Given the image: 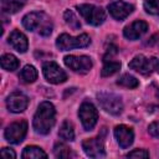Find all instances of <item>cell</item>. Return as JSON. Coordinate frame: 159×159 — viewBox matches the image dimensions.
Instances as JSON below:
<instances>
[{"instance_id": "cell-9", "label": "cell", "mask_w": 159, "mask_h": 159, "mask_svg": "<svg viewBox=\"0 0 159 159\" xmlns=\"http://www.w3.org/2000/svg\"><path fill=\"white\" fill-rule=\"evenodd\" d=\"M63 62L70 70H72L73 72L80 73V75L88 73L93 65L92 60L88 56H75V55L66 56L63 58Z\"/></svg>"}, {"instance_id": "cell-15", "label": "cell", "mask_w": 159, "mask_h": 159, "mask_svg": "<svg viewBox=\"0 0 159 159\" xmlns=\"http://www.w3.org/2000/svg\"><path fill=\"white\" fill-rule=\"evenodd\" d=\"M148 31V24L142 20H137L130 25L125 26L123 30V35L128 40H138Z\"/></svg>"}, {"instance_id": "cell-25", "label": "cell", "mask_w": 159, "mask_h": 159, "mask_svg": "<svg viewBox=\"0 0 159 159\" xmlns=\"http://www.w3.org/2000/svg\"><path fill=\"white\" fill-rule=\"evenodd\" d=\"M63 19H65L66 24H67L71 29L78 30V29L81 27V22H80L78 17L75 15V12H73L72 10H66L65 14H63Z\"/></svg>"}, {"instance_id": "cell-16", "label": "cell", "mask_w": 159, "mask_h": 159, "mask_svg": "<svg viewBox=\"0 0 159 159\" xmlns=\"http://www.w3.org/2000/svg\"><path fill=\"white\" fill-rule=\"evenodd\" d=\"M9 43L12 46L14 50H16L20 53H24L27 51L29 47V42H27V37L19 30H14L10 36H9Z\"/></svg>"}, {"instance_id": "cell-8", "label": "cell", "mask_w": 159, "mask_h": 159, "mask_svg": "<svg viewBox=\"0 0 159 159\" xmlns=\"http://www.w3.org/2000/svg\"><path fill=\"white\" fill-rule=\"evenodd\" d=\"M78 117L81 119L84 130H91L97 123L98 112L91 102H83L78 109Z\"/></svg>"}, {"instance_id": "cell-26", "label": "cell", "mask_w": 159, "mask_h": 159, "mask_svg": "<svg viewBox=\"0 0 159 159\" xmlns=\"http://www.w3.org/2000/svg\"><path fill=\"white\" fill-rule=\"evenodd\" d=\"M143 5L148 14L159 16V0H144Z\"/></svg>"}, {"instance_id": "cell-11", "label": "cell", "mask_w": 159, "mask_h": 159, "mask_svg": "<svg viewBox=\"0 0 159 159\" xmlns=\"http://www.w3.org/2000/svg\"><path fill=\"white\" fill-rule=\"evenodd\" d=\"M42 72H43L45 78H46L50 83H53V84L63 83V82L67 80L66 72H65L56 62H53V61L45 62V63L42 65Z\"/></svg>"}, {"instance_id": "cell-19", "label": "cell", "mask_w": 159, "mask_h": 159, "mask_svg": "<svg viewBox=\"0 0 159 159\" xmlns=\"http://www.w3.org/2000/svg\"><path fill=\"white\" fill-rule=\"evenodd\" d=\"M21 157L24 159H39V158H47V154L36 145H29L24 149Z\"/></svg>"}, {"instance_id": "cell-18", "label": "cell", "mask_w": 159, "mask_h": 159, "mask_svg": "<svg viewBox=\"0 0 159 159\" xmlns=\"http://www.w3.org/2000/svg\"><path fill=\"white\" fill-rule=\"evenodd\" d=\"M25 2L26 0H1V9L4 12L15 14L25 5Z\"/></svg>"}, {"instance_id": "cell-3", "label": "cell", "mask_w": 159, "mask_h": 159, "mask_svg": "<svg viewBox=\"0 0 159 159\" xmlns=\"http://www.w3.org/2000/svg\"><path fill=\"white\" fill-rule=\"evenodd\" d=\"M106 128L102 129V132L94 137L89 138L82 142V149L83 152L91 157V158H103L106 157V150H104V139H106Z\"/></svg>"}, {"instance_id": "cell-14", "label": "cell", "mask_w": 159, "mask_h": 159, "mask_svg": "<svg viewBox=\"0 0 159 159\" xmlns=\"http://www.w3.org/2000/svg\"><path fill=\"white\" fill-rule=\"evenodd\" d=\"M114 137H116L119 147L125 149L129 145H132V143L134 140V132L130 127H127L124 124H119L114 128Z\"/></svg>"}, {"instance_id": "cell-12", "label": "cell", "mask_w": 159, "mask_h": 159, "mask_svg": "<svg viewBox=\"0 0 159 159\" xmlns=\"http://www.w3.org/2000/svg\"><path fill=\"white\" fill-rule=\"evenodd\" d=\"M6 106H7V109L10 112H12V113H21L27 108L29 98L24 93L15 91L7 97Z\"/></svg>"}, {"instance_id": "cell-10", "label": "cell", "mask_w": 159, "mask_h": 159, "mask_svg": "<svg viewBox=\"0 0 159 159\" xmlns=\"http://www.w3.org/2000/svg\"><path fill=\"white\" fill-rule=\"evenodd\" d=\"M27 133V123L25 120H19L9 124L4 132L5 139L12 144H19L21 143Z\"/></svg>"}, {"instance_id": "cell-27", "label": "cell", "mask_w": 159, "mask_h": 159, "mask_svg": "<svg viewBox=\"0 0 159 159\" xmlns=\"http://www.w3.org/2000/svg\"><path fill=\"white\" fill-rule=\"evenodd\" d=\"M128 158H138V159H145L149 158V152L145 149H134L127 154Z\"/></svg>"}, {"instance_id": "cell-1", "label": "cell", "mask_w": 159, "mask_h": 159, "mask_svg": "<svg viewBox=\"0 0 159 159\" xmlns=\"http://www.w3.org/2000/svg\"><path fill=\"white\" fill-rule=\"evenodd\" d=\"M55 116H56V111L53 104L47 101L41 102L37 107V111L32 120V127L35 132L43 135L48 134L55 124Z\"/></svg>"}, {"instance_id": "cell-2", "label": "cell", "mask_w": 159, "mask_h": 159, "mask_svg": "<svg viewBox=\"0 0 159 159\" xmlns=\"http://www.w3.org/2000/svg\"><path fill=\"white\" fill-rule=\"evenodd\" d=\"M22 25L29 31L37 30L41 36H48L52 32L51 19L42 11H32L26 14L22 17Z\"/></svg>"}, {"instance_id": "cell-17", "label": "cell", "mask_w": 159, "mask_h": 159, "mask_svg": "<svg viewBox=\"0 0 159 159\" xmlns=\"http://www.w3.org/2000/svg\"><path fill=\"white\" fill-rule=\"evenodd\" d=\"M19 78L21 80L22 83H32L37 78V70L32 65H26L19 75Z\"/></svg>"}, {"instance_id": "cell-20", "label": "cell", "mask_w": 159, "mask_h": 159, "mask_svg": "<svg viewBox=\"0 0 159 159\" xmlns=\"http://www.w3.org/2000/svg\"><path fill=\"white\" fill-rule=\"evenodd\" d=\"M58 135L61 139L67 140V142H72L75 139V130H73V125L70 120H63L60 130H58Z\"/></svg>"}, {"instance_id": "cell-22", "label": "cell", "mask_w": 159, "mask_h": 159, "mask_svg": "<svg viewBox=\"0 0 159 159\" xmlns=\"http://www.w3.org/2000/svg\"><path fill=\"white\" fill-rule=\"evenodd\" d=\"M19 65H20V62H19V60L14 55H11V53L2 55V57H1V67L4 70H6V71H15V70H17Z\"/></svg>"}, {"instance_id": "cell-24", "label": "cell", "mask_w": 159, "mask_h": 159, "mask_svg": "<svg viewBox=\"0 0 159 159\" xmlns=\"http://www.w3.org/2000/svg\"><path fill=\"white\" fill-rule=\"evenodd\" d=\"M119 68H120V62H118V61H104V66L102 68L101 75L103 77H108V76H112L116 72H118Z\"/></svg>"}, {"instance_id": "cell-13", "label": "cell", "mask_w": 159, "mask_h": 159, "mask_svg": "<svg viewBox=\"0 0 159 159\" xmlns=\"http://www.w3.org/2000/svg\"><path fill=\"white\" fill-rule=\"evenodd\" d=\"M134 10V6L125 1H113L108 5V11L116 20H124L132 11Z\"/></svg>"}, {"instance_id": "cell-21", "label": "cell", "mask_w": 159, "mask_h": 159, "mask_svg": "<svg viewBox=\"0 0 159 159\" xmlns=\"http://www.w3.org/2000/svg\"><path fill=\"white\" fill-rule=\"evenodd\" d=\"M53 154L56 158H60V159H68V158H73L76 155L72 152V149L63 143H57L53 147Z\"/></svg>"}, {"instance_id": "cell-7", "label": "cell", "mask_w": 159, "mask_h": 159, "mask_svg": "<svg viewBox=\"0 0 159 159\" xmlns=\"http://www.w3.org/2000/svg\"><path fill=\"white\" fill-rule=\"evenodd\" d=\"M128 66H129V68H132L135 72H139L140 75H144V76H148L154 71L159 72V60L155 57L148 58L144 55L135 56L129 62Z\"/></svg>"}, {"instance_id": "cell-4", "label": "cell", "mask_w": 159, "mask_h": 159, "mask_svg": "<svg viewBox=\"0 0 159 159\" xmlns=\"http://www.w3.org/2000/svg\"><path fill=\"white\" fill-rule=\"evenodd\" d=\"M97 101L103 111L109 114L118 116L123 111V102L122 98L111 92H99L97 93Z\"/></svg>"}, {"instance_id": "cell-31", "label": "cell", "mask_w": 159, "mask_h": 159, "mask_svg": "<svg viewBox=\"0 0 159 159\" xmlns=\"http://www.w3.org/2000/svg\"><path fill=\"white\" fill-rule=\"evenodd\" d=\"M157 97H158V98H159V88H158V89H157Z\"/></svg>"}, {"instance_id": "cell-6", "label": "cell", "mask_w": 159, "mask_h": 159, "mask_svg": "<svg viewBox=\"0 0 159 159\" xmlns=\"http://www.w3.org/2000/svg\"><path fill=\"white\" fill-rule=\"evenodd\" d=\"M91 43V39L87 34H81L76 37L70 36L68 34H62L56 40V46L61 51H68L72 48H80L86 47Z\"/></svg>"}, {"instance_id": "cell-30", "label": "cell", "mask_w": 159, "mask_h": 159, "mask_svg": "<svg viewBox=\"0 0 159 159\" xmlns=\"http://www.w3.org/2000/svg\"><path fill=\"white\" fill-rule=\"evenodd\" d=\"M147 45H150V46H159V35H154L149 39V41L147 42Z\"/></svg>"}, {"instance_id": "cell-28", "label": "cell", "mask_w": 159, "mask_h": 159, "mask_svg": "<svg viewBox=\"0 0 159 159\" xmlns=\"http://www.w3.org/2000/svg\"><path fill=\"white\" fill-rule=\"evenodd\" d=\"M148 132L152 137L154 138H158L159 139V122H153L149 124L148 127Z\"/></svg>"}, {"instance_id": "cell-5", "label": "cell", "mask_w": 159, "mask_h": 159, "mask_svg": "<svg viewBox=\"0 0 159 159\" xmlns=\"http://www.w3.org/2000/svg\"><path fill=\"white\" fill-rule=\"evenodd\" d=\"M77 10L89 25L99 26L106 20V11L101 6H96L92 4H82L77 6Z\"/></svg>"}, {"instance_id": "cell-23", "label": "cell", "mask_w": 159, "mask_h": 159, "mask_svg": "<svg viewBox=\"0 0 159 159\" xmlns=\"http://www.w3.org/2000/svg\"><path fill=\"white\" fill-rule=\"evenodd\" d=\"M117 84L125 87V88H137L139 86V81L134 76H132L129 73H124L117 80Z\"/></svg>"}, {"instance_id": "cell-29", "label": "cell", "mask_w": 159, "mask_h": 159, "mask_svg": "<svg viewBox=\"0 0 159 159\" xmlns=\"http://www.w3.org/2000/svg\"><path fill=\"white\" fill-rule=\"evenodd\" d=\"M0 153H1V157L4 158H12V159L16 158V153L10 148H2Z\"/></svg>"}]
</instances>
